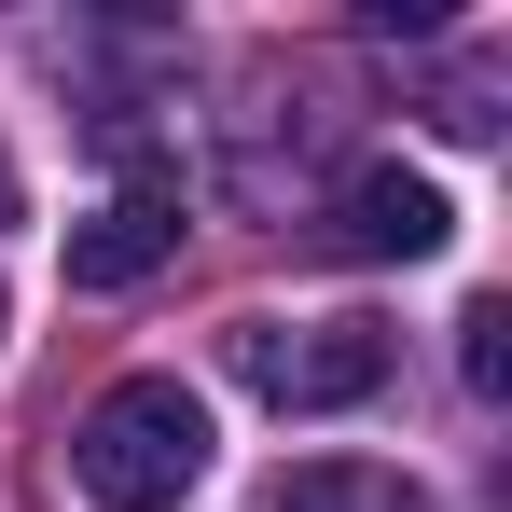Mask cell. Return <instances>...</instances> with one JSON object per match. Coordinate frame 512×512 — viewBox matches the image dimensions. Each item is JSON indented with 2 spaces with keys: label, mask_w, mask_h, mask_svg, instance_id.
Segmentation results:
<instances>
[{
  "label": "cell",
  "mask_w": 512,
  "mask_h": 512,
  "mask_svg": "<svg viewBox=\"0 0 512 512\" xmlns=\"http://www.w3.org/2000/svg\"><path fill=\"white\" fill-rule=\"evenodd\" d=\"M70 485L97 512H180L208 485V402L180 388V374H125V388H97L84 429H70Z\"/></svg>",
  "instance_id": "obj_1"
},
{
  "label": "cell",
  "mask_w": 512,
  "mask_h": 512,
  "mask_svg": "<svg viewBox=\"0 0 512 512\" xmlns=\"http://www.w3.org/2000/svg\"><path fill=\"white\" fill-rule=\"evenodd\" d=\"M236 374H250L277 416H346V402L388 388V333H374V319H305V333L236 319Z\"/></svg>",
  "instance_id": "obj_2"
},
{
  "label": "cell",
  "mask_w": 512,
  "mask_h": 512,
  "mask_svg": "<svg viewBox=\"0 0 512 512\" xmlns=\"http://www.w3.org/2000/svg\"><path fill=\"white\" fill-rule=\"evenodd\" d=\"M333 236L360 263H429L443 236H457V208H443V180H416V167H360L346 208H333Z\"/></svg>",
  "instance_id": "obj_3"
},
{
  "label": "cell",
  "mask_w": 512,
  "mask_h": 512,
  "mask_svg": "<svg viewBox=\"0 0 512 512\" xmlns=\"http://www.w3.org/2000/svg\"><path fill=\"white\" fill-rule=\"evenodd\" d=\"M153 263H180V194H111L97 222H70V291H139Z\"/></svg>",
  "instance_id": "obj_4"
},
{
  "label": "cell",
  "mask_w": 512,
  "mask_h": 512,
  "mask_svg": "<svg viewBox=\"0 0 512 512\" xmlns=\"http://www.w3.org/2000/svg\"><path fill=\"white\" fill-rule=\"evenodd\" d=\"M263 512H429V485L374 471V457H305V471L263 485Z\"/></svg>",
  "instance_id": "obj_5"
},
{
  "label": "cell",
  "mask_w": 512,
  "mask_h": 512,
  "mask_svg": "<svg viewBox=\"0 0 512 512\" xmlns=\"http://www.w3.org/2000/svg\"><path fill=\"white\" fill-rule=\"evenodd\" d=\"M457 374H471V402L512 388V305H499V291H471V319H457Z\"/></svg>",
  "instance_id": "obj_6"
},
{
  "label": "cell",
  "mask_w": 512,
  "mask_h": 512,
  "mask_svg": "<svg viewBox=\"0 0 512 512\" xmlns=\"http://www.w3.org/2000/svg\"><path fill=\"white\" fill-rule=\"evenodd\" d=\"M0 222H28V180H14V153H0Z\"/></svg>",
  "instance_id": "obj_7"
},
{
  "label": "cell",
  "mask_w": 512,
  "mask_h": 512,
  "mask_svg": "<svg viewBox=\"0 0 512 512\" xmlns=\"http://www.w3.org/2000/svg\"><path fill=\"white\" fill-rule=\"evenodd\" d=\"M0 319H14V305H0Z\"/></svg>",
  "instance_id": "obj_8"
}]
</instances>
